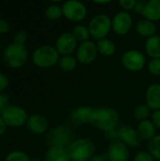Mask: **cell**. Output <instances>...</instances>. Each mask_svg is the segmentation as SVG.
Listing matches in <instances>:
<instances>
[{"label": "cell", "mask_w": 160, "mask_h": 161, "mask_svg": "<svg viewBox=\"0 0 160 161\" xmlns=\"http://www.w3.org/2000/svg\"><path fill=\"white\" fill-rule=\"evenodd\" d=\"M1 115L6 125L11 126L23 125L27 121L26 111L18 106H9L3 111Z\"/></svg>", "instance_id": "obj_11"}, {"label": "cell", "mask_w": 160, "mask_h": 161, "mask_svg": "<svg viewBox=\"0 0 160 161\" xmlns=\"http://www.w3.org/2000/svg\"><path fill=\"white\" fill-rule=\"evenodd\" d=\"M134 161H156V159L148 151H140L135 155Z\"/></svg>", "instance_id": "obj_31"}, {"label": "cell", "mask_w": 160, "mask_h": 161, "mask_svg": "<svg viewBox=\"0 0 160 161\" xmlns=\"http://www.w3.org/2000/svg\"><path fill=\"white\" fill-rule=\"evenodd\" d=\"M9 30V24L3 19H0V33H6Z\"/></svg>", "instance_id": "obj_38"}, {"label": "cell", "mask_w": 160, "mask_h": 161, "mask_svg": "<svg viewBox=\"0 0 160 161\" xmlns=\"http://www.w3.org/2000/svg\"><path fill=\"white\" fill-rule=\"evenodd\" d=\"M59 68L64 72H72L76 68L77 60L73 56H62L58 60Z\"/></svg>", "instance_id": "obj_25"}, {"label": "cell", "mask_w": 160, "mask_h": 161, "mask_svg": "<svg viewBox=\"0 0 160 161\" xmlns=\"http://www.w3.org/2000/svg\"><path fill=\"white\" fill-rule=\"evenodd\" d=\"M3 58L5 62L12 68L21 67L26 61L27 50L23 44L15 42L10 43L5 48L3 52Z\"/></svg>", "instance_id": "obj_5"}, {"label": "cell", "mask_w": 160, "mask_h": 161, "mask_svg": "<svg viewBox=\"0 0 160 161\" xmlns=\"http://www.w3.org/2000/svg\"><path fill=\"white\" fill-rule=\"evenodd\" d=\"M145 102L151 110H159L160 84H152L148 87L145 93Z\"/></svg>", "instance_id": "obj_17"}, {"label": "cell", "mask_w": 160, "mask_h": 161, "mask_svg": "<svg viewBox=\"0 0 160 161\" xmlns=\"http://www.w3.org/2000/svg\"><path fill=\"white\" fill-rule=\"evenodd\" d=\"M62 13L63 16L72 22H81L83 21L88 14V9L86 6L77 0H68L63 3Z\"/></svg>", "instance_id": "obj_6"}, {"label": "cell", "mask_w": 160, "mask_h": 161, "mask_svg": "<svg viewBox=\"0 0 160 161\" xmlns=\"http://www.w3.org/2000/svg\"><path fill=\"white\" fill-rule=\"evenodd\" d=\"M26 126L31 132L35 134H41L47 130L48 121L44 116L35 113L27 118Z\"/></svg>", "instance_id": "obj_16"}, {"label": "cell", "mask_w": 160, "mask_h": 161, "mask_svg": "<svg viewBox=\"0 0 160 161\" xmlns=\"http://www.w3.org/2000/svg\"><path fill=\"white\" fill-rule=\"evenodd\" d=\"M45 15L50 20H58L61 16H63L62 7L57 4H52L48 6L45 9Z\"/></svg>", "instance_id": "obj_28"}, {"label": "cell", "mask_w": 160, "mask_h": 161, "mask_svg": "<svg viewBox=\"0 0 160 161\" xmlns=\"http://www.w3.org/2000/svg\"><path fill=\"white\" fill-rule=\"evenodd\" d=\"M59 54L56 47L51 45H41L38 47L32 56L33 62L41 68H49L58 63Z\"/></svg>", "instance_id": "obj_3"}, {"label": "cell", "mask_w": 160, "mask_h": 161, "mask_svg": "<svg viewBox=\"0 0 160 161\" xmlns=\"http://www.w3.org/2000/svg\"><path fill=\"white\" fill-rule=\"evenodd\" d=\"M158 35H159V37H160V32H159V34H158Z\"/></svg>", "instance_id": "obj_42"}, {"label": "cell", "mask_w": 160, "mask_h": 161, "mask_svg": "<svg viewBox=\"0 0 160 161\" xmlns=\"http://www.w3.org/2000/svg\"><path fill=\"white\" fill-rule=\"evenodd\" d=\"M117 137L118 141L124 142L128 147H138L141 144V138L137 132V129L133 128L129 125H122L117 129Z\"/></svg>", "instance_id": "obj_14"}, {"label": "cell", "mask_w": 160, "mask_h": 161, "mask_svg": "<svg viewBox=\"0 0 160 161\" xmlns=\"http://www.w3.org/2000/svg\"><path fill=\"white\" fill-rule=\"evenodd\" d=\"M145 52L152 58H160V37L159 35H155L145 42Z\"/></svg>", "instance_id": "obj_22"}, {"label": "cell", "mask_w": 160, "mask_h": 161, "mask_svg": "<svg viewBox=\"0 0 160 161\" xmlns=\"http://www.w3.org/2000/svg\"><path fill=\"white\" fill-rule=\"evenodd\" d=\"M148 71L155 76H160V58H154L149 61Z\"/></svg>", "instance_id": "obj_30"}, {"label": "cell", "mask_w": 160, "mask_h": 161, "mask_svg": "<svg viewBox=\"0 0 160 161\" xmlns=\"http://www.w3.org/2000/svg\"><path fill=\"white\" fill-rule=\"evenodd\" d=\"M151 121L153 122V124L155 125V126L157 128L160 129V109L154 111V113L152 114V120Z\"/></svg>", "instance_id": "obj_35"}, {"label": "cell", "mask_w": 160, "mask_h": 161, "mask_svg": "<svg viewBox=\"0 0 160 161\" xmlns=\"http://www.w3.org/2000/svg\"><path fill=\"white\" fill-rule=\"evenodd\" d=\"M151 113V109L150 108L146 105V104H141V105H139L135 110H134V118L140 122H142V121H145V120H148V117Z\"/></svg>", "instance_id": "obj_27"}, {"label": "cell", "mask_w": 160, "mask_h": 161, "mask_svg": "<svg viewBox=\"0 0 160 161\" xmlns=\"http://www.w3.org/2000/svg\"><path fill=\"white\" fill-rule=\"evenodd\" d=\"M94 3L95 4H97V5H107V4H108V3H110V1H94Z\"/></svg>", "instance_id": "obj_41"}, {"label": "cell", "mask_w": 160, "mask_h": 161, "mask_svg": "<svg viewBox=\"0 0 160 161\" xmlns=\"http://www.w3.org/2000/svg\"><path fill=\"white\" fill-rule=\"evenodd\" d=\"M96 45H97L98 53L105 57H110V56L114 55V53L116 51L115 43L111 40L107 39V38L97 41Z\"/></svg>", "instance_id": "obj_23"}, {"label": "cell", "mask_w": 160, "mask_h": 161, "mask_svg": "<svg viewBox=\"0 0 160 161\" xmlns=\"http://www.w3.org/2000/svg\"><path fill=\"white\" fill-rule=\"evenodd\" d=\"M8 84V79L7 75L0 72V92L3 91Z\"/></svg>", "instance_id": "obj_37"}, {"label": "cell", "mask_w": 160, "mask_h": 161, "mask_svg": "<svg viewBox=\"0 0 160 161\" xmlns=\"http://www.w3.org/2000/svg\"><path fill=\"white\" fill-rule=\"evenodd\" d=\"M137 132L141 140L150 142L152 139H154L157 136L156 135L157 127L155 126V125L151 120H145L139 123L137 126Z\"/></svg>", "instance_id": "obj_18"}, {"label": "cell", "mask_w": 160, "mask_h": 161, "mask_svg": "<svg viewBox=\"0 0 160 161\" xmlns=\"http://www.w3.org/2000/svg\"><path fill=\"white\" fill-rule=\"evenodd\" d=\"M5 161H31V158L25 152L16 150L8 154Z\"/></svg>", "instance_id": "obj_29"}, {"label": "cell", "mask_w": 160, "mask_h": 161, "mask_svg": "<svg viewBox=\"0 0 160 161\" xmlns=\"http://www.w3.org/2000/svg\"><path fill=\"white\" fill-rule=\"evenodd\" d=\"M157 30V25L154 22L146 20V19L140 20L137 23V25H136V31H137V33L140 36L147 38V39L157 35L156 34Z\"/></svg>", "instance_id": "obj_21"}, {"label": "cell", "mask_w": 160, "mask_h": 161, "mask_svg": "<svg viewBox=\"0 0 160 161\" xmlns=\"http://www.w3.org/2000/svg\"><path fill=\"white\" fill-rule=\"evenodd\" d=\"M148 152L155 159L160 161V135H157L154 139L148 142Z\"/></svg>", "instance_id": "obj_26"}, {"label": "cell", "mask_w": 160, "mask_h": 161, "mask_svg": "<svg viewBox=\"0 0 160 161\" xmlns=\"http://www.w3.org/2000/svg\"><path fill=\"white\" fill-rule=\"evenodd\" d=\"M26 39H27V34L24 30H20V31L16 32L15 35H14V42L18 43V44H23L24 45Z\"/></svg>", "instance_id": "obj_33"}, {"label": "cell", "mask_w": 160, "mask_h": 161, "mask_svg": "<svg viewBox=\"0 0 160 161\" xmlns=\"http://www.w3.org/2000/svg\"><path fill=\"white\" fill-rule=\"evenodd\" d=\"M9 107V99L7 94L0 92V113L2 114L3 111Z\"/></svg>", "instance_id": "obj_34"}, {"label": "cell", "mask_w": 160, "mask_h": 161, "mask_svg": "<svg viewBox=\"0 0 160 161\" xmlns=\"http://www.w3.org/2000/svg\"><path fill=\"white\" fill-rule=\"evenodd\" d=\"M145 3H146V2H144V1H142V0L136 1V5H135V8H134L133 10H135L137 13L142 14L143 9H144V7H145Z\"/></svg>", "instance_id": "obj_36"}, {"label": "cell", "mask_w": 160, "mask_h": 161, "mask_svg": "<svg viewBox=\"0 0 160 161\" xmlns=\"http://www.w3.org/2000/svg\"><path fill=\"white\" fill-rule=\"evenodd\" d=\"M108 157L107 155H94L89 161H107Z\"/></svg>", "instance_id": "obj_39"}, {"label": "cell", "mask_w": 160, "mask_h": 161, "mask_svg": "<svg viewBox=\"0 0 160 161\" xmlns=\"http://www.w3.org/2000/svg\"><path fill=\"white\" fill-rule=\"evenodd\" d=\"M144 19L157 22L160 20V0H149L145 3V7L142 12Z\"/></svg>", "instance_id": "obj_20"}, {"label": "cell", "mask_w": 160, "mask_h": 161, "mask_svg": "<svg viewBox=\"0 0 160 161\" xmlns=\"http://www.w3.org/2000/svg\"><path fill=\"white\" fill-rule=\"evenodd\" d=\"M111 25L112 31L115 34L119 36H124L130 31L133 25V19L129 12L121 10L117 12L111 19Z\"/></svg>", "instance_id": "obj_10"}, {"label": "cell", "mask_w": 160, "mask_h": 161, "mask_svg": "<svg viewBox=\"0 0 160 161\" xmlns=\"http://www.w3.org/2000/svg\"><path fill=\"white\" fill-rule=\"evenodd\" d=\"M129 156V147L120 141L112 142L107 153L108 161H128Z\"/></svg>", "instance_id": "obj_15"}, {"label": "cell", "mask_w": 160, "mask_h": 161, "mask_svg": "<svg viewBox=\"0 0 160 161\" xmlns=\"http://www.w3.org/2000/svg\"><path fill=\"white\" fill-rule=\"evenodd\" d=\"M97 56V45L91 41L81 42L76 49V60L83 65H90L93 63Z\"/></svg>", "instance_id": "obj_9"}, {"label": "cell", "mask_w": 160, "mask_h": 161, "mask_svg": "<svg viewBox=\"0 0 160 161\" xmlns=\"http://www.w3.org/2000/svg\"><path fill=\"white\" fill-rule=\"evenodd\" d=\"M47 141L51 146L68 147L73 142L72 130L66 125H58L48 133Z\"/></svg>", "instance_id": "obj_7"}, {"label": "cell", "mask_w": 160, "mask_h": 161, "mask_svg": "<svg viewBox=\"0 0 160 161\" xmlns=\"http://www.w3.org/2000/svg\"><path fill=\"white\" fill-rule=\"evenodd\" d=\"M88 28L90 30L91 37L93 39L97 41L106 39L112 30L111 19L107 14H97L91 18Z\"/></svg>", "instance_id": "obj_4"}, {"label": "cell", "mask_w": 160, "mask_h": 161, "mask_svg": "<svg viewBox=\"0 0 160 161\" xmlns=\"http://www.w3.org/2000/svg\"><path fill=\"white\" fill-rule=\"evenodd\" d=\"M71 161H89L94 155L96 147L89 139H77L67 147Z\"/></svg>", "instance_id": "obj_1"}, {"label": "cell", "mask_w": 160, "mask_h": 161, "mask_svg": "<svg viewBox=\"0 0 160 161\" xmlns=\"http://www.w3.org/2000/svg\"><path fill=\"white\" fill-rule=\"evenodd\" d=\"M120 114L117 110L110 108H97L94 125L105 133L117 130L120 126Z\"/></svg>", "instance_id": "obj_2"}, {"label": "cell", "mask_w": 160, "mask_h": 161, "mask_svg": "<svg viewBox=\"0 0 160 161\" xmlns=\"http://www.w3.org/2000/svg\"><path fill=\"white\" fill-rule=\"evenodd\" d=\"M121 61L124 68L130 72H140L146 64V58L143 53L135 49L124 52Z\"/></svg>", "instance_id": "obj_8"}, {"label": "cell", "mask_w": 160, "mask_h": 161, "mask_svg": "<svg viewBox=\"0 0 160 161\" xmlns=\"http://www.w3.org/2000/svg\"><path fill=\"white\" fill-rule=\"evenodd\" d=\"M45 161H71L70 155L67 147L61 146H50L47 150L45 157Z\"/></svg>", "instance_id": "obj_19"}, {"label": "cell", "mask_w": 160, "mask_h": 161, "mask_svg": "<svg viewBox=\"0 0 160 161\" xmlns=\"http://www.w3.org/2000/svg\"><path fill=\"white\" fill-rule=\"evenodd\" d=\"M77 47V41L71 32L62 33L56 42V49L61 56H72Z\"/></svg>", "instance_id": "obj_12"}, {"label": "cell", "mask_w": 160, "mask_h": 161, "mask_svg": "<svg viewBox=\"0 0 160 161\" xmlns=\"http://www.w3.org/2000/svg\"><path fill=\"white\" fill-rule=\"evenodd\" d=\"M6 130H7V125L4 122V120L2 119V117H0V135L5 133Z\"/></svg>", "instance_id": "obj_40"}, {"label": "cell", "mask_w": 160, "mask_h": 161, "mask_svg": "<svg viewBox=\"0 0 160 161\" xmlns=\"http://www.w3.org/2000/svg\"><path fill=\"white\" fill-rule=\"evenodd\" d=\"M119 5L122 7V8L124 11H130L134 9L135 5H136V0H120Z\"/></svg>", "instance_id": "obj_32"}, {"label": "cell", "mask_w": 160, "mask_h": 161, "mask_svg": "<svg viewBox=\"0 0 160 161\" xmlns=\"http://www.w3.org/2000/svg\"><path fill=\"white\" fill-rule=\"evenodd\" d=\"M73 36L74 37V39L77 42H85L90 41V30L87 26L83 25H76L74 28H73V32H72Z\"/></svg>", "instance_id": "obj_24"}, {"label": "cell", "mask_w": 160, "mask_h": 161, "mask_svg": "<svg viewBox=\"0 0 160 161\" xmlns=\"http://www.w3.org/2000/svg\"><path fill=\"white\" fill-rule=\"evenodd\" d=\"M97 108L91 107H80L75 108L71 114V120L75 125L94 124Z\"/></svg>", "instance_id": "obj_13"}]
</instances>
